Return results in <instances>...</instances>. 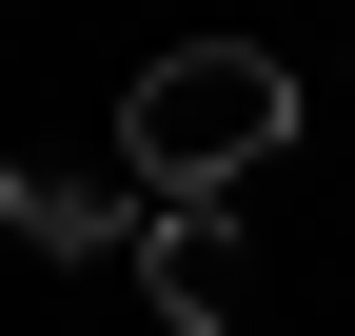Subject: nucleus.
Instances as JSON below:
<instances>
[{
    "label": "nucleus",
    "mask_w": 355,
    "mask_h": 336,
    "mask_svg": "<svg viewBox=\"0 0 355 336\" xmlns=\"http://www.w3.org/2000/svg\"><path fill=\"white\" fill-rule=\"evenodd\" d=\"M277 139H296V60H257V40H178V60H139V99H119V178L158 218H217Z\"/></svg>",
    "instance_id": "f257e3e1"
},
{
    "label": "nucleus",
    "mask_w": 355,
    "mask_h": 336,
    "mask_svg": "<svg viewBox=\"0 0 355 336\" xmlns=\"http://www.w3.org/2000/svg\"><path fill=\"white\" fill-rule=\"evenodd\" d=\"M0 237H20V258H139L158 198L139 178H20V158H0Z\"/></svg>",
    "instance_id": "f03ea898"
},
{
    "label": "nucleus",
    "mask_w": 355,
    "mask_h": 336,
    "mask_svg": "<svg viewBox=\"0 0 355 336\" xmlns=\"http://www.w3.org/2000/svg\"><path fill=\"white\" fill-rule=\"evenodd\" d=\"M237 297H257V237H237V198H217V218H158V237H139V317L217 336Z\"/></svg>",
    "instance_id": "7ed1b4c3"
}]
</instances>
